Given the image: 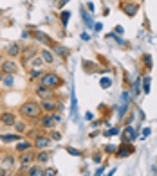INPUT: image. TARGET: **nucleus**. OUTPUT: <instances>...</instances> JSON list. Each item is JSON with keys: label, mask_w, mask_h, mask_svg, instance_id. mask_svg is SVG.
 I'll use <instances>...</instances> for the list:
<instances>
[{"label": "nucleus", "mask_w": 157, "mask_h": 176, "mask_svg": "<svg viewBox=\"0 0 157 176\" xmlns=\"http://www.w3.org/2000/svg\"><path fill=\"white\" fill-rule=\"evenodd\" d=\"M0 120L5 124V126H13V124H16V119H15V115L9 113V112H5L2 113V117H0Z\"/></svg>", "instance_id": "nucleus-4"}, {"label": "nucleus", "mask_w": 157, "mask_h": 176, "mask_svg": "<svg viewBox=\"0 0 157 176\" xmlns=\"http://www.w3.org/2000/svg\"><path fill=\"white\" fill-rule=\"evenodd\" d=\"M116 151V146L112 147V146H107V153H114Z\"/></svg>", "instance_id": "nucleus-33"}, {"label": "nucleus", "mask_w": 157, "mask_h": 176, "mask_svg": "<svg viewBox=\"0 0 157 176\" xmlns=\"http://www.w3.org/2000/svg\"><path fill=\"white\" fill-rule=\"evenodd\" d=\"M69 16H71V13H67V11L61 13V24H63V25H67V22H69Z\"/></svg>", "instance_id": "nucleus-20"}, {"label": "nucleus", "mask_w": 157, "mask_h": 176, "mask_svg": "<svg viewBox=\"0 0 157 176\" xmlns=\"http://www.w3.org/2000/svg\"><path fill=\"white\" fill-rule=\"evenodd\" d=\"M7 52L11 54V56H18V54H20V47H18V43L9 45V47H7Z\"/></svg>", "instance_id": "nucleus-12"}, {"label": "nucleus", "mask_w": 157, "mask_h": 176, "mask_svg": "<svg viewBox=\"0 0 157 176\" xmlns=\"http://www.w3.org/2000/svg\"><path fill=\"white\" fill-rule=\"evenodd\" d=\"M49 144H51V140L47 138V137H38L36 142H35V146L38 147V149H45V147L49 146Z\"/></svg>", "instance_id": "nucleus-6"}, {"label": "nucleus", "mask_w": 157, "mask_h": 176, "mask_svg": "<svg viewBox=\"0 0 157 176\" xmlns=\"http://www.w3.org/2000/svg\"><path fill=\"white\" fill-rule=\"evenodd\" d=\"M99 83H101V86H103V88H108V86H110V85H112V81H110V79H108V77H103V79H101V81H99Z\"/></svg>", "instance_id": "nucleus-22"}, {"label": "nucleus", "mask_w": 157, "mask_h": 176, "mask_svg": "<svg viewBox=\"0 0 157 176\" xmlns=\"http://www.w3.org/2000/svg\"><path fill=\"white\" fill-rule=\"evenodd\" d=\"M42 108H43V110H47V112H52L54 108H56V103H54V101H43Z\"/></svg>", "instance_id": "nucleus-11"}, {"label": "nucleus", "mask_w": 157, "mask_h": 176, "mask_svg": "<svg viewBox=\"0 0 157 176\" xmlns=\"http://www.w3.org/2000/svg\"><path fill=\"white\" fill-rule=\"evenodd\" d=\"M134 92H135V93H139V92H141V88H139V79L134 83Z\"/></svg>", "instance_id": "nucleus-28"}, {"label": "nucleus", "mask_w": 157, "mask_h": 176, "mask_svg": "<svg viewBox=\"0 0 157 176\" xmlns=\"http://www.w3.org/2000/svg\"><path fill=\"white\" fill-rule=\"evenodd\" d=\"M36 160L38 162H47V160H49V155H47V153H38Z\"/></svg>", "instance_id": "nucleus-21"}, {"label": "nucleus", "mask_w": 157, "mask_h": 176, "mask_svg": "<svg viewBox=\"0 0 157 176\" xmlns=\"http://www.w3.org/2000/svg\"><path fill=\"white\" fill-rule=\"evenodd\" d=\"M67 151H69L71 155H74V157H80V155H81V153H80L78 149H74V147H69V149H67Z\"/></svg>", "instance_id": "nucleus-27"}, {"label": "nucleus", "mask_w": 157, "mask_h": 176, "mask_svg": "<svg viewBox=\"0 0 157 176\" xmlns=\"http://www.w3.org/2000/svg\"><path fill=\"white\" fill-rule=\"evenodd\" d=\"M2 140L4 142H13V140H18L16 135H2Z\"/></svg>", "instance_id": "nucleus-18"}, {"label": "nucleus", "mask_w": 157, "mask_h": 176, "mask_svg": "<svg viewBox=\"0 0 157 176\" xmlns=\"http://www.w3.org/2000/svg\"><path fill=\"white\" fill-rule=\"evenodd\" d=\"M56 85H60V77L54 72H49V74H45V76L42 77V86L51 88V86H56Z\"/></svg>", "instance_id": "nucleus-2"}, {"label": "nucleus", "mask_w": 157, "mask_h": 176, "mask_svg": "<svg viewBox=\"0 0 157 176\" xmlns=\"http://www.w3.org/2000/svg\"><path fill=\"white\" fill-rule=\"evenodd\" d=\"M52 138H54V140H60V133L54 131V133H52Z\"/></svg>", "instance_id": "nucleus-35"}, {"label": "nucleus", "mask_w": 157, "mask_h": 176, "mask_svg": "<svg viewBox=\"0 0 157 176\" xmlns=\"http://www.w3.org/2000/svg\"><path fill=\"white\" fill-rule=\"evenodd\" d=\"M20 113L25 115V117H38L40 115V106L36 103H25L20 108Z\"/></svg>", "instance_id": "nucleus-1"}, {"label": "nucleus", "mask_w": 157, "mask_h": 176, "mask_svg": "<svg viewBox=\"0 0 157 176\" xmlns=\"http://www.w3.org/2000/svg\"><path fill=\"white\" fill-rule=\"evenodd\" d=\"M101 29H103V25H101V24H96V31H98V32H99V31H101Z\"/></svg>", "instance_id": "nucleus-37"}, {"label": "nucleus", "mask_w": 157, "mask_h": 176, "mask_svg": "<svg viewBox=\"0 0 157 176\" xmlns=\"http://www.w3.org/2000/svg\"><path fill=\"white\" fill-rule=\"evenodd\" d=\"M116 32H118V34H123V27L118 25V27H116Z\"/></svg>", "instance_id": "nucleus-34"}, {"label": "nucleus", "mask_w": 157, "mask_h": 176, "mask_svg": "<svg viewBox=\"0 0 157 176\" xmlns=\"http://www.w3.org/2000/svg\"><path fill=\"white\" fill-rule=\"evenodd\" d=\"M29 147H31L29 142H20V144L16 146V149H18V151H25V149H29Z\"/></svg>", "instance_id": "nucleus-16"}, {"label": "nucleus", "mask_w": 157, "mask_h": 176, "mask_svg": "<svg viewBox=\"0 0 157 176\" xmlns=\"http://www.w3.org/2000/svg\"><path fill=\"white\" fill-rule=\"evenodd\" d=\"M125 13L128 16H134L135 13H137V5L135 4H130V5H125Z\"/></svg>", "instance_id": "nucleus-10"}, {"label": "nucleus", "mask_w": 157, "mask_h": 176, "mask_svg": "<svg viewBox=\"0 0 157 176\" xmlns=\"http://www.w3.org/2000/svg\"><path fill=\"white\" fill-rule=\"evenodd\" d=\"M118 133H119L118 128H110V130H107V131H105V137H112V135H118Z\"/></svg>", "instance_id": "nucleus-19"}, {"label": "nucleus", "mask_w": 157, "mask_h": 176, "mask_svg": "<svg viewBox=\"0 0 157 176\" xmlns=\"http://www.w3.org/2000/svg\"><path fill=\"white\" fill-rule=\"evenodd\" d=\"M42 58H43V61H45V63H52V61H54L52 54H51L49 50H42Z\"/></svg>", "instance_id": "nucleus-13"}, {"label": "nucleus", "mask_w": 157, "mask_h": 176, "mask_svg": "<svg viewBox=\"0 0 157 176\" xmlns=\"http://www.w3.org/2000/svg\"><path fill=\"white\" fill-rule=\"evenodd\" d=\"M2 70L5 74H13V72H16V65L11 61V59H7V61H4L2 63Z\"/></svg>", "instance_id": "nucleus-5"}, {"label": "nucleus", "mask_w": 157, "mask_h": 176, "mask_svg": "<svg viewBox=\"0 0 157 176\" xmlns=\"http://www.w3.org/2000/svg\"><path fill=\"white\" fill-rule=\"evenodd\" d=\"M33 158H35V157H33L31 153L24 155V157H22V165H27V164H31V160H33Z\"/></svg>", "instance_id": "nucleus-15"}, {"label": "nucleus", "mask_w": 157, "mask_h": 176, "mask_svg": "<svg viewBox=\"0 0 157 176\" xmlns=\"http://www.w3.org/2000/svg\"><path fill=\"white\" fill-rule=\"evenodd\" d=\"M4 176H11V174H9V173H4Z\"/></svg>", "instance_id": "nucleus-38"}, {"label": "nucleus", "mask_w": 157, "mask_h": 176, "mask_svg": "<svg viewBox=\"0 0 157 176\" xmlns=\"http://www.w3.org/2000/svg\"><path fill=\"white\" fill-rule=\"evenodd\" d=\"M128 106H130V92H123V95H121V108H119V119L125 117Z\"/></svg>", "instance_id": "nucleus-3"}, {"label": "nucleus", "mask_w": 157, "mask_h": 176, "mask_svg": "<svg viewBox=\"0 0 157 176\" xmlns=\"http://www.w3.org/2000/svg\"><path fill=\"white\" fill-rule=\"evenodd\" d=\"M101 173H103V167H99V169H98V171H96V174H94V176H99Z\"/></svg>", "instance_id": "nucleus-36"}, {"label": "nucleus", "mask_w": 157, "mask_h": 176, "mask_svg": "<svg viewBox=\"0 0 157 176\" xmlns=\"http://www.w3.org/2000/svg\"><path fill=\"white\" fill-rule=\"evenodd\" d=\"M45 176H56V171H54V169H47V171H45Z\"/></svg>", "instance_id": "nucleus-30"}, {"label": "nucleus", "mask_w": 157, "mask_h": 176, "mask_svg": "<svg viewBox=\"0 0 157 176\" xmlns=\"http://www.w3.org/2000/svg\"><path fill=\"white\" fill-rule=\"evenodd\" d=\"M38 76H40V70H33V72H31V77H33V79L38 77Z\"/></svg>", "instance_id": "nucleus-31"}, {"label": "nucleus", "mask_w": 157, "mask_h": 176, "mask_svg": "<svg viewBox=\"0 0 157 176\" xmlns=\"http://www.w3.org/2000/svg\"><path fill=\"white\" fill-rule=\"evenodd\" d=\"M4 164H5V167H11L13 164H15V160H13L11 157H7V158H5V162H4Z\"/></svg>", "instance_id": "nucleus-26"}, {"label": "nucleus", "mask_w": 157, "mask_h": 176, "mask_svg": "<svg viewBox=\"0 0 157 176\" xmlns=\"http://www.w3.org/2000/svg\"><path fill=\"white\" fill-rule=\"evenodd\" d=\"M150 92V77H145V93Z\"/></svg>", "instance_id": "nucleus-25"}, {"label": "nucleus", "mask_w": 157, "mask_h": 176, "mask_svg": "<svg viewBox=\"0 0 157 176\" xmlns=\"http://www.w3.org/2000/svg\"><path fill=\"white\" fill-rule=\"evenodd\" d=\"M71 115L74 120H78V104H76V95H74V90H72V106H71Z\"/></svg>", "instance_id": "nucleus-7"}, {"label": "nucleus", "mask_w": 157, "mask_h": 176, "mask_svg": "<svg viewBox=\"0 0 157 176\" xmlns=\"http://www.w3.org/2000/svg\"><path fill=\"white\" fill-rule=\"evenodd\" d=\"M0 79H2V72H0Z\"/></svg>", "instance_id": "nucleus-39"}, {"label": "nucleus", "mask_w": 157, "mask_h": 176, "mask_svg": "<svg viewBox=\"0 0 157 176\" xmlns=\"http://www.w3.org/2000/svg\"><path fill=\"white\" fill-rule=\"evenodd\" d=\"M29 176H45V173H42L40 167H31L29 169Z\"/></svg>", "instance_id": "nucleus-14"}, {"label": "nucleus", "mask_w": 157, "mask_h": 176, "mask_svg": "<svg viewBox=\"0 0 157 176\" xmlns=\"http://www.w3.org/2000/svg\"><path fill=\"white\" fill-rule=\"evenodd\" d=\"M16 130H18V131H24V130H25V126L18 122V124H16Z\"/></svg>", "instance_id": "nucleus-32"}, {"label": "nucleus", "mask_w": 157, "mask_h": 176, "mask_svg": "<svg viewBox=\"0 0 157 176\" xmlns=\"http://www.w3.org/2000/svg\"><path fill=\"white\" fill-rule=\"evenodd\" d=\"M13 81H15V79H13V74H7V77L4 79V83H5V86H11Z\"/></svg>", "instance_id": "nucleus-23"}, {"label": "nucleus", "mask_w": 157, "mask_h": 176, "mask_svg": "<svg viewBox=\"0 0 157 176\" xmlns=\"http://www.w3.org/2000/svg\"><path fill=\"white\" fill-rule=\"evenodd\" d=\"M52 49L56 54H60V56H69V49H65V47H61V45H52Z\"/></svg>", "instance_id": "nucleus-8"}, {"label": "nucleus", "mask_w": 157, "mask_h": 176, "mask_svg": "<svg viewBox=\"0 0 157 176\" xmlns=\"http://www.w3.org/2000/svg\"><path fill=\"white\" fill-rule=\"evenodd\" d=\"M121 146H123V149L119 151V157H126V155H130V153L134 151L132 147H128V149H126V147H125V144H121Z\"/></svg>", "instance_id": "nucleus-17"}, {"label": "nucleus", "mask_w": 157, "mask_h": 176, "mask_svg": "<svg viewBox=\"0 0 157 176\" xmlns=\"http://www.w3.org/2000/svg\"><path fill=\"white\" fill-rule=\"evenodd\" d=\"M83 20L87 22V25H88V27H92V18L88 16V15H85V11H83Z\"/></svg>", "instance_id": "nucleus-24"}, {"label": "nucleus", "mask_w": 157, "mask_h": 176, "mask_svg": "<svg viewBox=\"0 0 157 176\" xmlns=\"http://www.w3.org/2000/svg\"><path fill=\"white\" fill-rule=\"evenodd\" d=\"M54 122H56V120H54V115H47V117L42 120V126H43V128H51Z\"/></svg>", "instance_id": "nucleus-9"}, {"label": "nucleus", "mask_w": 157, "mask_h": 176, "mask_svg": "<svg viewBox=\"0 0 157 176\" xmlns=\"http://www.w3.org/2000/svg\"><path fill=\"white\" fill-rule=\"evenodd\" d=\"M145 61H146V67H148V69H150V67H152V58H150L148 54H146V56H145Z\"/></svg>", "instance_id": "nucleus-29"}]
</instances>
